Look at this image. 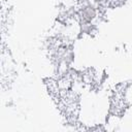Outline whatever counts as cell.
I'll return each mask as SVG.
<instances>
[{
  "mask_svg": "<svg viewBox=\"0 0 132 132\" xmlns=\"http://www.w3.org/2000/svg\"><path fill=\"white\" fill-rule=\"evenodd\" d=\"M123 98H124L125 103L128 106L132 105V84L125 86L124 92H123Z\"/></svg>",
  "mask_w": 132,
  "mask_h": 132,
  "instance_id": "6da1fadb",
  "label": "cell"
}]
</instances>
